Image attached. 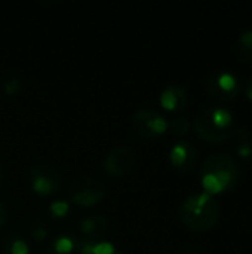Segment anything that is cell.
Returning <instances> with one entry per match:
<instances>
[{"mask_svg":"<svg viewBox=\"0 0 252 254\" xmlns=\"http://www.w3.org/2000/svg\"><path fill=\"white\" fill-rule=\"evenodd\" d=\"M80 234L85 237L83 240L86 241H100L108 231V222L102 216H86L85 219L80 220L79 225Z\"/></svg>","mask_w":252,"mask_h":254,"instance_id":"8fae6325","label":"cell"},{"mask_svg":"<svg viewBox=\"0 0 252 254\" xmlns=\"http://www.w3.org/2000/svg\"><path fill=\"white\" fill-rule=\"evenodd\" d=\"M137 165V155L128 146H116L110 149L102 161L104 171L110 176H126Z\"/></svg>","mask_w":252,"mask_h":254,"instance_id":"52a82bcc","label":"cell"},{"mask_svg":"<svg viewBox=\"0 0 252 254\" xmlns=\"http://www.w3.org/2000/svg\"><path fill=\"white\" fill-rule=\"evenodd\" d=\"M1 250L3 254H30V246L22 235L12 232L4 238Z\"/></svg>","mask_w":252,"mask_h":254,"instance_id":"5bb4252c","label":"cell"},{"mask_svg":"<svg viewBox=\"0 0 252 254\" xmlns=\"http://www.w3.org/2000/svg\"><path fill=\"white\" fill-rule=\"evenodd\" d=\"M206 91L214 100L221 103H230L241 95L242 83L233 73L227 70H218L208 77Z\"/></svg>","mask_w":252,"mask_h":254,"instance_id":"277c9868","label":"cell"},{"mask_svg":"<svg viewBox=\"0 0 252 254\" xmlns=\"http://www.w3.org/2000/svg\"><path fill=\"white\" fill-rule=\"evenodd\" d=\"M168 129L174 134V135H187L192 129V124L187 118L184 116H177L172 121L168 122Z\"/></svg>","mask_w":252,"mask_h":254,"instance_id":"e0dca14e","label":"cell"},{"mask_svg":"<svg viewBox=\"0 0 252 254\" xmlns=\"http://www.w3.org/2000/svg\"><path fill=\"white\" fill-rule=\"evenodd\" d=\"M160 104L168 112L180 113V112L186 110L189 106L187 91L177 83L166 85L160 92Z\"/></svg>","mask_w":252,"mask_h":254,"instance_id":"30bf717a","label":"cell"},{"mask_svg":"<svg viewBox=\"0 0 252 254\" xmlns=\"http://www.w3.org/2000/svg\"><path fill=\"white\" fill-rule=\"evenodd\" d=\"M238 52L244 60L252 63V30H247L239 36Z\"/></svg>","mask_w":252,"mask_h":254,"instance_id":"2e32d148","label":"cell"},{"mask_svg":"<svg viewBox=\"0 0 252 254\" xmlns=\"http://www.w3.org/2000/svg\"><path fill=\"white\" fill-rule=\"evenodd\" d=\"M80 240L70 234H58L49 241L48 250L50 254H74L79 253Z\"/></svg>","mask_w":252,"mask_h":254,"instance_id":"7c38bea8","label":"cell"},{"mask_svg":"<svg viewBox=\"0 0 252 254\" xmlns=\"http://www.w3.org/2000/svg\"><path fill=\"white\" fill-rule=\"evenodd\" d=\"M105 195V186L95 177H77L70 185V198L80 207H92Z\"/></svg>","mask_w":252,"mask_h":254,"instance_id":"5b68a950","label":"cell"},{"mask_svg":"<svg viewBox=\"0 0 252 254\" xmlns=\"http://www.w3.org/2000/svg\"><path fill=\"white\" fill-rule=\"evenodd\" d=\"M198 134L209 144H224L235 134L233 115L218 106L203 107L195 119Z\"/></svg>","mask_w":252,"mask_h":254,"instance_id":"3957f363","label":"cell"},{"mask_svg":"<svg viewBox=\"0 0 252 254\" xmlns=\"http://www.w3.org/2000/svg\"><path fill=\"white\" fill-rule=\"evenodd\" d=\"M30 235L34 238V240H39V241H42V240H45L46 237H48V229H46V226L42 223V222H34L31 226H30Z\"/></svg>","mask_w":252,"mask_h":254,"instance_id":"d6986e66","label":"cell"},{"mask_svg":"<svg viewBox=\"0 0 252 254\" xmlns=\"http://www.w3.org/2000/svg\"><path fill=\"white\" fill-rule=\"evenodd\" d=\"M201 183L206 193H223L236 186L241 177L239 165L227 153H212L205 158L201 165Z\"/></svg>","mask_w":252,"mask_h":254,"instance_id":"6da1fadb","label":"cell"},{"mask_svg":"<svg viewBox=\"0 0 252 254\" xmlns=\"http://www.w3.org/2000/svg\"><path fill=\"white\" fill-rule=\"evenodd\" d=\"M198 158H199V150L189 140L177 141L169 150V161L172 167L183 173L192 171L198 162Z\"/></svg>","mask_w":252,"mask_h":254,"instance_id":"9c48e42d","label":"cell"},{"mask_svg":"<svg viewBox=\"0 0 252 254\" xmlns=\"http://www.w3.org/2000/svg\"><path fill=\"white\" fill-rule=\"evenodd\" d=\"M245 95L252 101V77H250L245 83Z\"/></svg>","mask_w":252,"mask_h":254,"instance_id":"603a6c76","label":"cell"},{"mask_svg":"<svg viewBox=\"0 0 252 254\" xmlns=\"http://www.w3.org/2000/svg\"><path fill=\"white\" fill-rule=\"evenodd\" d=\"M79 254H123L119 247H116L113 243L108 241H80Z\"/></svg>","mask_w":252,"mask_h":254,"instance_id":"4fadbf2b","label":"cell"},{"mask_svg":"<svg viewBox=\"0 0 252 254\" xmlns=\"http://www.w3.org/2000/svg\"><path fill=\"white\" fill-rule=\"evenodd\" d=\"M220 204L206 192H195L189 195L180 208L183 225L195 232H206L212 229L220 219Z\"/></svg>","mask_w":252,"mask_h":254,"instance_id":"7a4b0ae2","label":"cell"},{"mask_svg":"<svg viewBox=\"0 0 252 254\" xmlns=\"http://www.w3.org/2000/svg\"><path fill=\"white\" fill-rule=\"evenodd\" d=\"M233 135L238 140L236 153L239 155V158L247 159V161L252 159V138L248 134V129L247 128H238V129H235Z\"/></svg>","mask_w":252,"mask_h":254,"instance_id":"9a60e30c","label":"cell"},{"mask_svg":"<svg viewBox=\"0 0 252 254\" xmlns=\"http://www.w3.org/2000/svg\"><path fill=\"white\" fill-rule=\"evenodd\" d=\"M181 254H206V252L199 246H190V247L184 249Z\"/></svg>","mask_w":252,"mask_h":254,"instance_id":"44dd1931","label":"cell"},{"mask_svg":"<svg viewBox=\"0 0 252 254\" xmlns=\"http://www.w3.org/2000/svg\"><path fill=\"white\" fill-rule=\"evenodd\" d=\"M31 186L34 192L40 195H52L55 193L62 182L61 173L56 167L49 164H36L30 173Z\"/></svg>","mask_w":252,"mask_h":254,"instance_id":"ba28073f","label":"cell"},{"mask_svg":"<svg viewBox=\"0 0 252 254\" xmlns=\"http://www.w3.org/2000/svg\"><path fill=\"white\" fill-rule=\"evenodd\" d=\"M21 88H22L21 80H18L16 77H9V79L4 82V91H6L7 94H16V92L21 91Z\"/></svg>","mask_w":252,"mask_h":254,"instance_id":"ffe728a7","label":"cell"},{"mask_svg":"<svg viewBox=\"0 0 252 254\" xmlns=\"http://www.w3.org/2000/svg\"><path fill=\"white\" fill-rule=\"evenodd\" d=\"M1 176H3V171H1V165H0V183H1Z\"/></svg>","mask_w":252,"mask_h":254,"instance_id":"cb8c5ba5","label":"cell"},{"mask_svg":"<svg viewBox=\"0 0 252 254\" xmlns=\"http://www.w3.org/2000/svg\"><path fill=\"white\" fill-rule=\"evenodd\" d=\"M7 219V213H6V207L0 202V228L6 223Z\"/></svg>","mask_w":252,"mask_h":254,"instance_id":"7402d4cb","label":"cell"},{"mask_svg":"<svg viewBox=\"0 0 252 254\" xmlns=\"http://www.w3.org/2000/svg\"><path fill=\"white\" fill-rule=\"evenodd\" d=\"M132 128L146 138H156L168 131V119L157 110L150 107L138 109L132 116Z\"/></svg>","mask_w":252,"mask_h":254,"instance_id":"8992f818","label":"cell"},{"mask_svg":"<svg viewBox=\"0 0 252 254\" xmlns=\"http://www.w3.org/2000/svg\"><path fill=\"white\" fill-rule=\"evenodd\" d=\"M49 210H50V213H52L55 217H64V216L68 213L70 205H68V202H67V201H64V199H58V201H53V202L49 205Z\"/></svg>","mask_w":252,"mask_h":254,"instance_id":"ac0fdd59","label":"cell"}]
</instances>
